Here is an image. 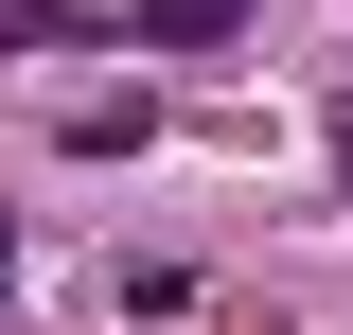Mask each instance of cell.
I'll return each mask as SVG.
<instances>
[{"mask_svg": "<svg viewBox=\"0 0 353 335\" xmlns=\"http://www.w3.org/2000/svg\"><path fill=\"white\" fill-rule=\"evenodd\" d=\"M212 18H230V0H141V36H212Z\"/></svg>", "mask_w": 353, "mask_h": 335, "instance_id": "obj_1", "label": "cell"}]
</instances>
